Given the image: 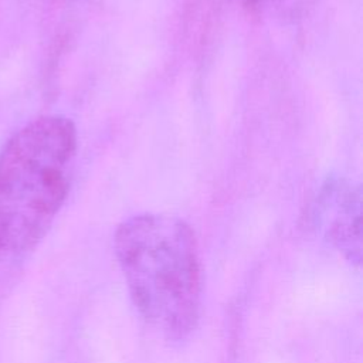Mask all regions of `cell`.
I'll list each match as a JSON object with an SVG mask.
<instances>
[{
  "label": "cell",
  "instance_id": "6da1fadb",
  "mask_svg": "<svg viewBox=\"0 0 363 363\" xmlns=\"http://www.w3.org/2000/svg\"><path fill=\"white\" fill-rule=\"evenodd\" d=\"M113 247L145 322L164 339L187 337L201 301L199 248L190 225L170 214H135L118 225Z\"/></svg>",
  "mask_w": 363,
  "mask_h": 363
},
{
  "label": "cell",
  "instance_id": "7a4b0ae2",
  "mask_svg": "<svg viewBox=\"0 0 363 363\" xmlns=\"http://www.w3.org/2000/svg\"><path fill=\"white\" fill-rule=\"evenodd\" d=\"M77 146L75 125L62 115L35 118L4 143L0 254H26L44 238L67 199Z\"/></svg>",
  "mask_w": 363,
  "mask_h": 363
},
{
  "label": "cell",
  "instance_id": "3957f363",
  "mask_svg": "<svg viewBox=\"0 0 363 363\" xmlns=\"http://www.w3.org/2000/svg\"><path fill=\"white\" fill-rule=\"evenodd\" d=\"M360 210V186L347 177L328 179L316 197V224L352 262H360L362 254Z\"/></svg>",
  "mask_w": 363,
  "mask_h": 363
},
{
  "label": "cell",
  "instance_id": "277c9868",
  "mask_svg": "<svg viewBox=\"0 0 363 363\" xmlns=\"http://www.w3.org/2000/svg\"><path fill=\"white\" fill-rule=\"evenodd\" d=\"M247 6L255 11L277 10L285 13H295L296 10L305 7L309 0H245Z\"/></svg>",
  "mask_w": 363,
  "mask_h": 363
}]
</instances>
